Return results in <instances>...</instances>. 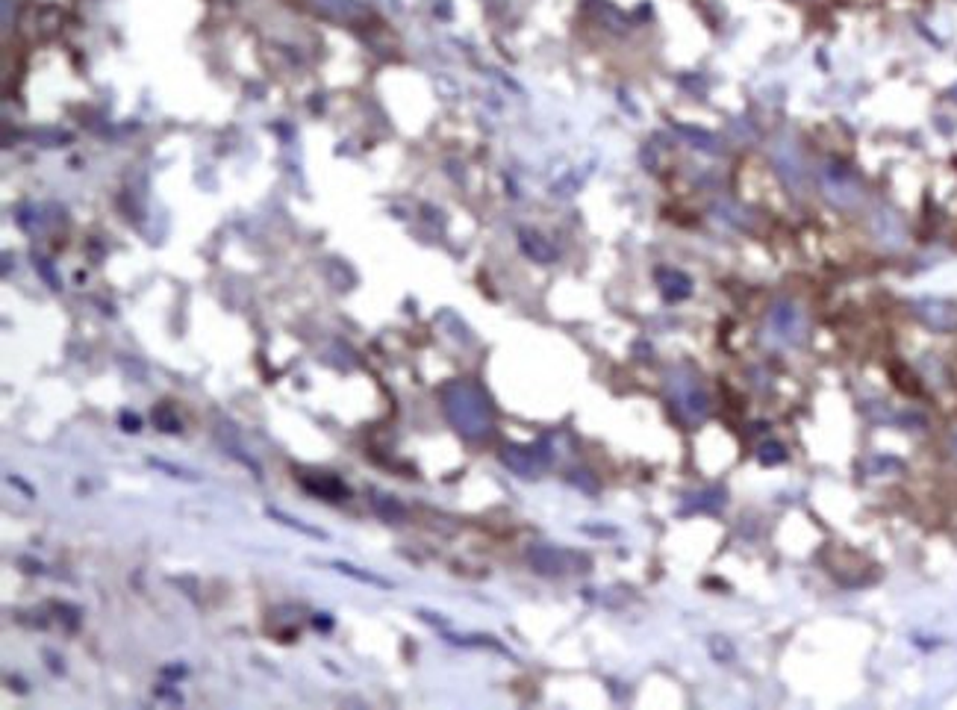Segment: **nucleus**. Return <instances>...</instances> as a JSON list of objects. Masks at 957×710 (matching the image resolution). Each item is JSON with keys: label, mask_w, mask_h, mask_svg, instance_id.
I'll use <instances>...</instances> for the list:
<instances>
[{"label": "nucleus", "mask_w": 957, "mask_h": 710, "mask_svg": "<svg viewBox=\"0 0 957 710\" xmlns=\"http://www.w3.org/2000/svg\"><path fill=\"white\" fill-rule=\"evenodd\" d=\"M445 407L451 413L454 425L469 433V437H483L489 430V410L487 401L480 399V392L469 383H454L451 390L445 392Z\"/></svg>", "instance_id": "nucleus-1"}, {"label": "nucleus", "mask_w": 957, "mask_h": 710, "mask_svg": "<svg viewBox=\"0 0 957 710\" xmlns=\"http://www.w3.org/2000/svg\"><path fill=\"white\" fill-rule=\"evenodd\" d=\"M669 278H672V283L663 286L666 298H684L689 292V281L684 278V274H677V271H669Z\"/></svg>", "instance_id": "nucleus-10"}, {"label": "nucleus", "mask_w": 957, "mask_h": 710, "mask_svg": "<svg viewBox=\"0 0 957 710\" xmlns=\"http://www.w3.org/2000/svg\"><path fill=\"white\" fill-rule=\"evenodd\" d=\"M265 513H269V516H271V519H277V522H283L286 528H295V531H301V534H307V537H312V539H327V534H324V531H319V528H310V525H304V522H301V519H292V516H289V513H283V510H274V508H269V510H265Z\"/></svg>", "instance_id": "nucleus-7"}, {"label": "nucleus", "mask_w": 957, "mask_h": 710, "mask_svg": "<svg viewBox=\"0 0 957 710\" xmlns=\"http://www.w3.org/2000/svg\"><path fill=\"white\" fill-rule=\"evenodd\" d=\"M825 189H828V198L837 201L840 207H852V203H857V186L852 183L849 177H845L843 172H828L825 177Z\"/></svg>", "instance_id": "nucleus-3"}, {"label": "nucleus", "mask_w": 957, "mask_h": 710, "mask_svg": "<svg viewBox=\"0 0 957 710\" xmlns=\"http://www.w3.org/2000/svg\"><path fill=\"white\" fill-rule=\"evenodd\" d=\"M530 560H533V567L542 569V572H557V569H560V555H557L554 548H537V551H530Z\"/></svg>", "instance_id": "nucleus-9"}, {"label": "nucleus", "mask_w": 957, "mask_h": 710, "mask_svg": "<svg viewBox=\"0 0 957 710\" xmlns=\"http://www.w3.org/2000/svg\"><path fill=\"white\" fill-rule=\"evenodd\" d=\"M919 316H922L925 324H931L934 330H952L957 328V312L946 304H922L919 307Z\"/></svg>", "instance_id": "nucleus-4"}, {"label": "nucleus", "mask_w": 957, "mask_h": 710, "mask_svg": "<svg viewBox=\"0 0 957 710\" xmlns=\"http://www.w3.org/2000/svg\"><path fill=\"white\" fill-rule=\"evenodd\" d=\"M9 24H12V0H4V27L9 30Z\"/></svg>", "instance_id": "nucleus-12"}, {"label": "nucleus", "mask_w": 957, "mask_h": 710, "mask_svg": "<svg viewBox=\"0 0 957 710\" xmlns=\"http://www.w3.org/2000/svg\"><path fill=\"white\" fill-rule=\"evenodd\" d=\"M316 6L321 12H327V15H336V18H354L362 12L360 0H316Z\"/></svg>", "instance_id": "nucleus-6"}, {"label": "nucleus", "mask_w": 957, "mask_h": 710, "mask_svg": "<svg viewBox=\"0 0 957 710\" xmlns=\"http://www.w3.org/2000/svg\"><path fill=\"white\" fill-rule=\"evenodd\" d=\"M333 567L339 569V572H342V575H348V577H354V581H362V584H371V587H380V589H390L392 584L390 581H386V577H380V575H371V572H360L357 567H350V563H333Z\"/></svg>", "instance_id": "nucleus-8"}, {"label": "nucleus", "mask_w": 957, "mask_h": 710, "mask_svg": "<svg viewBox=\"0 0 957 710\" xmlns=\"http://www.w3.org/2000/svg\"><path fill=\"white\" fill-rule=\"evenodd\" d=\"M710 652H713V657H716V660H722V664H728V660L734 657V648H731L728 640H725V636H713Z\"/></svg>", "instance_id": "nucleus-11"}, {"label": "nucleus", "mask_w": 957, "mask_h": 710, "mask_svg": "<svg viewBox=\"0 0 957 710\" xmlns=\"http://www.w3.org/2000/svg\"><path fill=\"white\" fill-rule=\"evenodd\" d=\"M518 236H522V251H525V254L530 257V260H537V262H554V248L548 245V242H545V239L539 236V233H530V231H522V233H518Z\"/></svg>", "instance_id": "nucleus-5"}, {"label": "nucleus", "mask_w": 957, "mask_h": 710, "mask_svg": "<svg viewBox=\"0 0 957 710\" xmlns=\"http://www.w3.org/2000/svg\"><path fill=\"white\" fill-rule=\"evenodd\" d=\"M772 328L778 330L781 340L798 342V336H802V330H804L802 312H798L793 304H778L772 310Z\"/></svg>", "instance_id": "nucleus-2"}]
</instances>
